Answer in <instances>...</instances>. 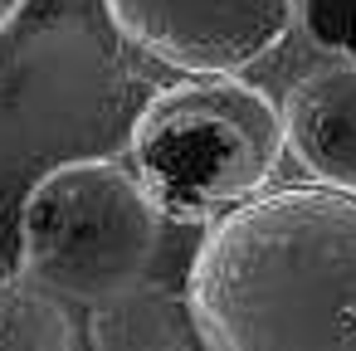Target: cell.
Segmentation results:
<instances>
[{"label":"cell","instance_id":"6da1fadb","mask_svg":"<svg viewBox=\"0 0 356 351\" xmlns=\"http://www.w3.org/2000/svg\"><path fill=\"white\" fill-rule=\"evenodd\" d=\"M186 302L200 351H356V195L268 186L210 220Z\"/></svg>","mask_w":356,"mask_h":351},{"label":"cell","instance_id":"7a4b0ae2","mask_svg":"<svg viewBox=\"0 0 356 351\" xmlns=\"http://www.w3.org/2000/svg\"><path fill=\"white\" fill-rule=\"evenodd\" d=\"M152 88L122 44L83 20L0 30V288L20 278V210L30 190L69 166L127 156Z\"/></svg>","mask_w":356,"mask_h":351},{"label":"cell","instance_id":"3957f363","mask_svg":"<svg viewBox=\"0 0 356 351\" xmlns=\"http://www.w3.org/2000/svg\"><path fill=\"white\" fill-rule=\"evenodd\" d=\"M278 156V103L244 79H186L152 88L127 142V166L161 220H220L239 200L268 190Z\"/></svg>","mask_w":356,"mask_h":351},{"label":"cell","instance_id":"277c9868","mask_svg":"<svg viewBox=\"0 0 356 351\" xmlns=\"http://www.w3.org/2000/svg\"><path fill=\"white\" fill-rule=\"evenodd\" d=\"M156 239L161 210L127 156L69 161L49 171L20 210V273L93 307L147 278Z\"/></svg>","mask_w":356,"mask_h":351},{"label":"cell","instance_id":"5b68a950","mask_svg":"<svg viewBox=\"0 0 356 351\" xmlns=\"http://www.w3.org/2000/svg\"><path fill=\"white\" fill-rule=\"evenodd\" d=\"M113 30L191 79H239L298 25L302 0H103Z\"/></svg>","mask_w":356,"mask_h":351},{"label":"cell","instance_id":"8992f818","mask_svg":"<svg viewBox=\"0 0 356 351\" xmlns=\"http://www.w3.org/2000/svg\"><path fill=\"white\" fill-rule=\"evenodd\" d=\"M283 147L317 186L356 195V64L307 74L283 98Z\"/></svg>","mask_w":356,"mask_h":351},{"label":"cell","instance_id":"52a82bcc","mask_svg":"<svg viewBox=\"0 0 356 351\" xmlns=\"http://www.w3.org/2000/svg\"><path fill=\"white\" fill-rule=\"evenodd\" d=\"M88 341L93 351H195L200 346L186 293H171L147 278L93 302Z\"/></svg>","mask_w":356,"mask_h":351},{"label":"cell","instance_id":"ba28073f","mask_svg":"<svg viewBox=\"0 0 356 351\" xmlns=\"http://www.w3.org/2000/svg\"><path fill=\"white\" fill-rule=\"evenodd\" d=\"M79 332L59 293L35 278H10L0 288V351H74Z\"/></svg>","mask_w":356,"mask_h":351},{"label":"cell","instance_id":"9c48e42d","mask_svg":"<svg viewBox=\"0 0 356 351\" xmlns=\"http://www.w3.org/2000/svg\"><path fill=\"white\" fill-rule=\"evenodd\" d=\"M298 20L307 40L337 64H356V0H302Z\"/></svg>","mask_w":356,"mask_h":351},{"label":"cell","instance_id":"30bf717a","mask_svg":"<svg viewBox=\"0 0 356 351\" xmlns=\"http://www.w3.org/2000/svg\"><path fill=\"white\" fill-rule=\"evenodd\" d=\"M25 6H30V0H0V30H10V25L20 20Z\"/></svg>","mask_w":356,"mask_h":351}]
</instances>
